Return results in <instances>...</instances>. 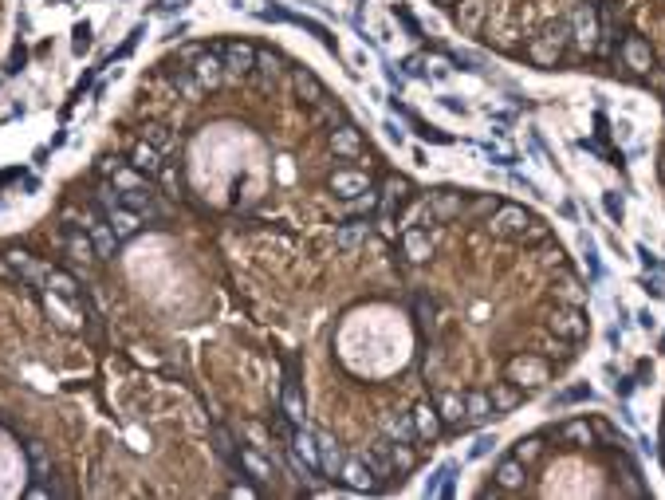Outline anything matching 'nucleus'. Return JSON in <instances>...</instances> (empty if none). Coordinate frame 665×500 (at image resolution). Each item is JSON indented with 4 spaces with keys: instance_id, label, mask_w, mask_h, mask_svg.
<instances>
[{
    "instance_id": "obj_23",
    "label": "nucleus",
    "mask_w": 665,
    "mask_h": 500,
    "mask_svg": "<svg viewBox=\"0 0 665 500\" xmlns=\"http://www.w3.org/2000/svg\"><path fill=\"white\" fill-rule=\"evenodd\" d=\"M252 75H256V83L264 91H272L279 83V55H272V51H256V67H252Z\"/></svg>"
},
{
    "instance_id": "obj_33",
    "label": "nucleus",
    "mask_w": 665,
    "mask_h": 500,
    "mask_svg": "<svg viewBox=\"0 0 665 500\" xmlns=\"http://www.w3.org/2000/svg\"><path fill=\"white\" fill-rule=\"evenodd\" d=\"M579 252H583V261L591 264V276H603V261H598V244L591 237H586V232H579Z\"/></svg>"
},
{
    "instance_id": "obj_7",
    "label": "nucleus",
    "mask_w": 665,
    "mask_h": 500,
    "mask_svg": "<svg viewBox=\"0 0 665 500\" xmlns=\"http://www.w3.org/2000/svg\"><path fill=\"white\" fill-rule=\"evenodd\" d=\"M508 379L516 382V386H539V382H547V367L544 359H512L508 362Z\"/></svg>"
},
{
    "instance_id": "obj_11",
    "label": "nucleus",
    "mask_w": 665,
    "mask_h": 500,
    "mask_svg": "<svg viewBox=\"0 0 665 500\" xmlns=\"http://www.w3.org/2000/svg\"><path fill=\"white\" fill-rule=\"evenodd\" d=\"M126 166H134V170L146 173V178H158V173H162V150L154 146V142L142 138L138 146L130 150V162H126Z\"/></svg>"
},
{
    "instance_id": "obj_6",
    "label": "nucleus",
    "mask_w": 665,
    "mask_h": 500,
    "mask_svg": "<svg viewBox=\"0 0 665 500\" xmlns=\"http://www.w3.org/2000/svg\"><path fill=\"white\" fill-rule=\"evenodd\" d=\"M220 60H225V71H237V75H252L256 67V48L252 44H240V40H229L220 44Z\"/></svg>"
},
{
    "instance_id": "obj_22",
    "label": "nucleus",
    "mask_w": 665,
    "mask_h": 500,
    "mask_svg": "<svg viewBox=\"0 0 665 500\" xmlns=\"http://www.w3.org/2000/svg\"><path fill=\"white\" fill-rule=\"evenodd\" d=\"M488 398H492V414H508V410H516L520 402H524V390L508 379V382H500V386H492Z\"/></svg>"
},
{
    "instance_id": "obj_38",
    "label": "nucleus",
    "mask_w": 665,
    "mask_h": 500,
    "mask_svg": "<svg viewBox=\"0 0 665 500\" xmlns=\"http://www.w3.org/2000/svg\"><path fill=\"white\" fill-rule=\"evenodd\" d=\"M539 449H544V441H539V438H520L516 449H512V457H520V461L527 465L532 457H539Z\"/></svg>"
},
{
    "instance_id": "obj_36",
    "label": "nucleus",
    "mask_w": 665,
    "mask_h": 500,
    "mask_svg": "<svg viewBox=\"0 0 665 500\" xmlns=\"http://www.w3.org/2000/svg\"><path fill=\"white\" fill-rule=\"evenodd\" d=\"M559 51H563V48H555L551 40H536V44H532V60L544 63V67H551V63H559Z\"/></svg>"
},
{
    "instance_id": "obj_35",
    "label": "nucleus",
    "mask_w": 665,
    "mask_h": 500,
    "mask_svg": "<svg viewBox=\"0 0 665 500\" xmlns=\"http://www.w3.org/2000/svg\"><path fill=\"white\" fill-rule=\"evenodd\" d=\"M603 209H606V217L614 221V225H622V217H626L622 193H618V190H606V193H603Z\"/></svg>"
},
{
    "instance_id": "obj_49",
    "label": "nucleus",
    "mask_w": 665,
    "mask_h": 500,
    "mask_svg": "<svg viewBox=\"0 0 665 500\" xmlns=\"http://www.w3.org/2000/svg\"><path fill=\"white\" fill-rule=\"evenodd\" d=\"M634 252H638V256H642V264H645V268H654V272H657V261H654V252L645 249V244H638Z\"/></svg>"
},
{
    "instance_id": "obj_18",
    "label": "nucleus",
    "mask_w": 665,
    "mask_h": 500,
    "mask_svg": "<svg viewBox=\"0 0 665 500\" xmlns=\"http://www.w3.org/2000/svg\"><path fill=\"white\" fill-rule=\"evenodd\" d=\"M279 414L291 421V426H303V394H299V382L288 374L284 382V398H279Z\"/></svg>"
},
{
    "instance_id": "obj_12",
    "label": "nucleus",
    "mask_w": 665,
    "mask_h": 500,
    "mask_svg": "<svg viewBox=\"0 0 665 500\" xmlns=\"http://www.w3.org/2000/svg\"><path fill=\"white\" fill-rule=\"evenodd\" d=\"M402 252H406L409 264H426L429 256H433V240H429V232H421V229H406L402 232Z\"/></svg>"
},
{
    "instance_id": "obj_46",
    "label": "nucleus",
    "mask_w": 665,
    "mask_h": 500,
    "mask_svg": "<svg viewBox=\"0 0 665 500\" xmlns=\"http://www.w3.org/2000/svg\"><path fill=\"white\" fill-rule=\"evenodd\" d=\"M638 327H642V331H654V327H657V315H654L650 308H642V311H638Z\"/></svg>"
},
{
    "instance_id": "obj_27",
    "label": "nucleus",
    "mask_w": 665,
    "mask_h": 500,
    "mask_svg": "<svg viewBox=\"0 0 665 500\" xmlns=\"http://www.w3.org/2000/svg\"><path fill=\"white\" fill-rule=\"evenodd\" d=\"M44 284H48V288H51V296H55V300H71V303H83V300H79V284L71 280L67 272H55V268H51V272H48V280H44Z\"/></svg>"
},
{
    "instance_id": "obj_32",
    "label": "nucleus",
    "mask_w": 665,
    "mask_h": 500,
    "mask_svg": "<svg viewBox=\"0 0 665 500\" xmlns=\"http://www.w3.org/2000/svg\"><path fill=\"white\" fill-rule=\"evenodd\" d=\"M67 249L75 261H95L99 252H95V244H91V232H67Z\"/></svg>"
},
{
    "instance_id": "obj_3",
    "label": "nucleus",
    "mask_w": 665,
    "mask_h": 500,
    "mask_svg": "<svg viewBox=\"0 0 665 500\" xmlns=\"http://www.w3.org/2000/svg\"><path fill=\"white\" fill-rule=\"evenodd\" d=\"M189 71L197 75V83L201 87H220V79H225V60H220V51L217 48H201L193 60H189Z\"/></svg>"
},
{
    "instance_id": "obj_8",
    "label": "nucleus",
    "mask_w": 665,
    "mask_h": 500,
    "mask_svg": "<svg viewBox=\"0 0 665 500\" xmlns=\"http://www.w3.org/2000/svg\"><path fill=\"white\" fill-rule=\"evenodd\" d=\"M370 190V178L362 170H338V173H331V193H335L338 201H350V197H358V193H367Z\"/></svg>"
},
{
    "instance_id": "obj_19",
    "label": "nucleus",
    "mask_w": 665,
    "mask_h": 500,
    "mask_svg": "<svg viewBox=\"0 0 665 500\" xmlns=\"http://www.w3.org/2000/svg\"><path fill=\"white\" fill-rule=\"evenodd\" d=\"M315 441H319V469H323V477L335 480L338 469H343V453H338L335 438H327V433H315Z\"/></svg>"
},
{
    "instance_id": "obj_37",
    "label": "nucleus",
    "mask_w": 665,
    "mask_h": 500,
    "mask_svg": "<svg viewBox=\"0 0 665 500\" xmlns=\"http://www.w3.org/2000/svg\"><path fill=\"white\" fill-rule=\"evenodd\" d=\"M146 142H154V146H158V150H169V146H173V134H169V126H162V122H150L146 126Z\"/></svg>"
},
{
    "instance_id": "obj_16",
    "label": "nucleus",
    "mask_w": 665,
    "mask_h": 500,
    "mask_svg": "<svg viewBox=\"0 0 665 500\" xmlns=\"http://www.w3.org/2000/svg\"><path fill=\"white\" fill-rule=\"evenodd\" d=\"M331 150H335L338 158H358V154H362V134H358L355 126H335V131H331Z\"/></svg>"
},
{
    "instance_id": "obj_39",
    "label": "nucleus",
    "mask_w": 665,
    "mask_h": 500,
    "mask_svg": "<svg viewBox=\"0 0 665 500\" xmlns=\"http://www.w3.org/2000/svg\"><path fill=\"white\" fill-rule=\"evenodd\" d=\"M480 16H485V4H480V0H468L465 8H461V24H465L468 32H477Z\"/></svg>"
},
{
    "instance_id": "obj_17",
    "label": "nucleus",
    "mask_w": 665,
    "mask_h": 500,
    "mask_svg": "<svg viewBox=\"0 0 665 500\" xmlns=\"http://www.w3.org/2000/svg\"><path fill=\"white\" fill-rule=\"evenodd\" d=\"M622 60L630 71H650L654 67V51H650V44L638 40V36H630V40L622 44Z\"/></svg>"
},
{
    "instance_id": "obj_40",
    "label": "nucleus",
    "mask_w": 665,
    "mask_h": 500,
    "mask_svg": "<svg viewBox=\"0 0 665 500\" xmlns=\"http://www.w3.org/2000/svg\"><path fill=\"white\" fill-rule=\"evenodd\" d=\"M496 449V438L492 433H480L477 441H473V449H468V461H480V457H488V453Z\"/></svg>"
},
{
    "instance_id": "obj_48",
    "label": "nucleus",
    "mask_w": 665,
    "mask_h": 500,
    "mask_svg": "<svg viewBox=\"0 0 665 500\" xmlns=\"http://www.w3.org/2000/svg\"><path fill=\"white\" fill-rule=\"evenodd\" d=\"M645 296H654V300H661V296H665V288H661V280H650V276H645Z\"/></svg>"
},
{
    "instance_id": "obj_14",
    "label": "nucleus",
    "mask_w": 665,
    "mask_h": 500,
    "mask_svg": "<svg viewBox=\"0 0 665 500\" xmlns=\"http://www.w3.org/2000/svg\"><path fill=\"white\" fill-rule=\"evenodd\" d=\"M362 461H367L370 473H374V477L386 485V480L394 477V461H390V438H382L374 449H362Z\"/></svg>"
},
{
    "instance_id": "obj_57",
    "label": "nucleus",
    "mask_w": 665,
    "mask_h": 500,
    "mask_svg": "<svg viewBox=\"0 0 665 500\" xmlns=\"http://www.w3.org/2000/svg\"><path fill=\"white\" fill-rule=\"evenodd\" d=\"M441 4H449V0H441Z\"/></svg>"
},
{
    "instance_id": "obj_13",
    "label": "nucleus",
    "mask_w": 665,
    "mask_h": 500,
    "mask_svg": "<svg viewBox=\"0 0 665 500\" xmlns=\"http://www.w3.org/2000/svg\"><path fill=\"white\" fill-rule=\"evenodd\" d=\"M119 197H122V205H130L142 221H162L166 217V213L154 205V193L150 190H119Z\"/></svg>"
},
{
    "instance_id": "obj_21",
    "label": "nucleus",
    "mask_w": 665,
    "mask_h": 500,
    "mask_svg": "<svg viewBox=\"0 0 665 500\" xmlns=\"http://www.w3.org/2000/svg\"><path fill=\"white\" fill-rule=\"evenodd\" d=\"M8 268L16 272V276H24L28 284H40V280H48V264H32V256L28 252H8Z\"/></svg>"
},
{
    "instance_id": "obj_41",
    "label": "nucleus",
    "mask_w": 665,
    "mask_h": 500,
    "mask_svg": "<svg viewBox=\"0 0 665 500\" xmlns=\"http://www.w3.org/2000/svg\"><path fill=\"white\" fill-rule=\"evenodd\" d=\"M559 296H563L567 303H579V308H583L586 288H583V284H575V280H563V284H559Z\"/></svg>"
},
{
    "instance_id": "obj_2",
    "label": "nucleus",
    "mask_w": 665,
    "mask_h": 500,
    "mask_svg": "<svg viewBox=\"0 0 665 500\" xmlns=\"http://www.w3.org/2000/svg\"><path fill=\"white\" fill-rule=\"evenodd\" d=\"M527 225H532V217H527L520 205H500V209L488 217L492 237H527Z\"/></svg>"
},
{
    "instance_id": "obj_50",
    "label": "nucleus",
    "mask_w": 665,
    "mask_h": 500,
    "mask_svg": "<svg viewBox=\"0 0 665 500\" xmlns=\"http://www.w3.org/2000/svg\"><path fill=\"white\" fill-rule=\"evenodd\" d=\"M20 67H24V48H16L12 51V60H8V75H16Z\"/></svg>"
},
{
    "instance_id": "obj_44",
    "label": "nucleus",
    "mask_w": 665,
    "mask_h": 500,
    "mask_svg": "<svg viewBox=\"0 0 665 500\" xmlns=\"http://www.w3.org/2000/svg\"><path fill=\"white\" fill-rule=\"evenodd\" d=\"M414 131L421 134V138H426V142H437V146H449V142H453V138H449V134H441V131H437V126H426V122H417V119H414Z\"/></svg>"
},
{
    "instance_id": "obj_52",
    "label": "nucleus",
    "mask_w": 665,
    "mask_h": 500,
    "mask_svg": "<svg viewBox=\"0 0 665 500\" xmlns=\"http://www.w3.org/2000/svg\"><path fill=\"white\" fill-rule=\"evenodd\" d=\"M630 134H634V126H630V119H618V138L630 142Z\"/></svg>"
},
{
    "instance_id": "obj_15",
    "label": "nucleus",
    "mask_w": 665,
    "mask_h": 500,
    "mask_svg": "<svg viewBox=\"0 0 665 500\" xmlns=\"http://www.w3.org/2000/svg\"><path fill=\"white\" fill-rule=\"evenodd\" d=\"M524 480H527V469H524V461L520 457H504L496 465V485L504 492H516V489H524Z\"/></svg>"
},
{
    "instance_id": "obj_54",
    "label": "nucleus",
    "mask_w": 665,
    "mask_h": 500,
    "mask_svg": "<svg viewBox=\"0 0 665 500\" xmlns=\"http://www.w3.org/2000/svg\"><path fill=\"white\" fill-rule=\"evenodd\" d=\"M386 131H390V138H394V142H402V138H406V131H402L397 122H386Z\"/></svg>"
},
{
    "instance_id": "obj_1",
    "label": "nucleus",
    "mask_w": 665,
    "mask_h": 500,
    "mask_svg": "<svg viewBox=\"0 0 665 500\" xmlns=\"http://www.w3.org/2000/svg\"><path fill=\"white\" fill-rule=\"evenodd\" d=\"M547 327L555 331L559 339H583L586 335V311L579 308V303H563V308L551 311V320H547Z\"/></svg>"
},
{
    "instance_id": "obj_20",
    "label": "nucleus",
    "mask_w": 665,
    "mask_h": 500,
    "mask_svg": "<svg viewBox=\"0 0 665 500\" xmlns=\"http://www.w3.org/2000/svg\"><path fill=\"white\" fill-rule=\"evenodd\" d=\"M559 441H567V445H595V426L586 418H571L559 426Z\"/></svg>"
},
{
    "instance_id": "obj_45",
    "label": "nucleus",
    "mask_w": 665,
    "mask_h": 500,
    "mask_svg": "<svg viewBox=\"0 0 665 500\" xmlns=\"http://www.w3.org/2000/svg\"><path fill=\"white\" fill-rule=\"evenodd\" d=\"M449 75H453L449 60H426V79H449Z\"/></svg>"
},
{
    "instance_id": "obj_42",
    "label": "nucleus",
    "mask_w": 665,
    "mask_h": 500,
    "mask_svg": "<svg viewBox=\"0 0 665 500\" xmlns=\"http://www.w3.org/2000/svg\"><path fill=\"white\" fill-rule=\"evenodd\" d=\"M567 36H571V24H563V20L547 24V32H544V40H551L555 48H563V44H567Z\"/></svg>"
},
{
    "instance_id": "obj_4",
    "label": "nucleus",
    "mask_w": 665,
    "mask_h": 500,
    "mask_svg": "<svg viewBox=\"0 0 665 500\" xmlns=\"http://www.w3.org/2000/svg\"><path fill=\"white\" fill-rule=\"evenodd\" d=\"M338 480L347 485L350 492H378L382 489V480L370 473V465L362 457H355V461H343V469H338Z\"/></svg>"
},
{
    "instance_id": "obj_29",
    "label": "nucleus",
    "mask_w": 665,
    "mask_h": 500,
    "mask_svg": "<svg viewBox=\"0 0 665 500\" xmlns=\"http://www.w3.org/2000/svg\"><path fill=\"white\" fill-rule=\"evenodd\" d=\"M237 465L244 473H249L252 480H256V485H264V480H272V465L264 457H260V453H252V449H240L237 453Z\"/></svg>"
},
{
    "instance_id": "obj_43",
    "label": "nucleus",
    "mask_w": 665,
    "mask_h": 500,
    "mask_svg": "<svg viewBox=\"0 0 665 500\" xmlns=\"http://www.w3.org/2000/svg\"><path fill=\"white\" fill-rule=\"evenodd\" d=\"M75 40H71V48H75V55H83V51L91 48V24L83 20V24H75V32H71Z\"/></svg>"
},
{
    "instance_id": "obj_24",
    "label": "nucleus",
    "mask_w": 665,
    "mask_h": 500,
    "mask_svg": "<svg viewBox=\"0 0 665 500\" xmlns=\"http://www.w3.org/2000/svg\"><path fill=\"white\" fill-rule=\"evenodd\" d=\"M367 237H370V217H358V221H347V225L335 232V244L338 249H358Z\"/></svg>"
},
{
    "instance_id": "obj_53",
    "label": "nucleus",
    "mask_w": 665,
    "mask_h": 500,
    "mask_svg": "<svg viewBox=\"0 0 665 500\" xmlns=\"http://www.w3.org/2000/svg\"><path fill=\"white\" fill-rule=\"evenodd\" d=\"M606 343H610V347H622V331H618V327H606Z\"/></svg>"
},
{
    "instance_id": "obj_9",
    "label": "nucleus",
    "mask_w": 665,
    "mask_h": 500,
    "mask_svg": "<svg viewBox=\"0 0 665 500\" xmlns=\"http://www.w3.org/2000/svg\"><path fill=\"white\" fill-rule=\"evenodd\" d=\"M291 83H296V95L308 103V107H323V103H327V87H323V83H319L308 67L291 71Z\"/></svg>"
},
{
    "instance_id": "obj_51",
    "label": "nucleus",
    "mask_w": 665,
    "mask_h": 500,
    "mask_svg": "<svg viewBox=\"0 0 665 500\" xmlns=\"http://www.w3.org/2000/svg\"><path fill=\"white\" fill-rule=\"evenodd\" d=\"M614 390L622 394V398H630V390H634V379H618V382H614Z\"/></svg>"
},
{
    "instance_id": "obj_5",
    "label": "nucleus",
    "mask_w": 665,
    "mask_h": 500,
    "mask_svg": "<svg viewBox=\"0 0 665 500\" xmlns=\"http://www.w3.org/2000/svg\"><path fill=\"white\" fill-rule=\"evenodd\" d=\"M571 36H575V44L583 51H591L598 44V16L591 4H579L575 12H571Z\"/></svg>"
},
{
    "instance_id": "obj_34",
    "label": "nucleus",
    "mask_w": 665,
    "mask_h": 500,
    "mask_svg": "<svg viewBox=\"0 0 665 500\" xmlns=\"http://www.w3.org/2000/svg\"><path fill=\"white\" fill-rule=\"evenodd\" d=\"M374 209H378V193H374V190H367V193H358V197H350L343 213H347V217H355V213H367V217H370Z\"/></svg>"
},
{
    "instance_id": "obj_25",
    "label": "nucleus",
    "mask_w": 665,
    "mask_h": 500,
    "mask_svg": "<svg viewBox=\"0 0 665 500\" xmlns=\"http://www.w3.org/2000/svg\"><path fill=\"white\" fill-rule=\"evenodd\" d=\"M461 209H465V197L445 190V193H437V197H433L429 217H433V221H453V217H461Z\"/></svg>"
},
{
    "instance_id": "obj_26",
    "label": "nucleus",
    "mask_w": 665,
    "mask_h": 500,
    "mask_svg": "<svg viewBox=\"0 0 665 500\" xmlns=\"http://www.w3.org/2000/svg\"><path fill=\"white\" fill-rule=\"evenodd\" d=\"M437 414H441V421L445 426H457V430H465V398L461 394H441V402H437Z\"/></svg>"
},
{
    "instance_id": "obj_30",
    "label": "nucleus",
    "mask_w": 665,
    "mask_h": 500,
    "mask_svg": "<svg viewBox=\"0 0 665 500\" xmlns=\"http://www.w3.org/2000/svg\"><path fill=\"white\" fill-rule=\"evenodd\" d=\"M488 418H492V398L480 394V390L465 394V421L468 426H480V421H488Z\"/></svg>"
},
{
    "instance_id": "obj_31",
    "label": "nucleus",
    "mask_w": 665,
    "mask_h": 500,
    "mask_svg": "<svg viewBox=\"0 0 665 500\" xmlns=\"http://www.w3.org/2000/svg\"><path fill=\"white\" fill-rule=\"evenodd\" d=\"M386 438L390 441H417V430H414V414H390L386 418Z\"/></svg>"
},
{
    "instance_id": "obj_28",
    "label": "nucleus",
    "mask_w": 665,
    "mask_h": 500,
    "mask_svg": "<svg viewBox=\"0 0 665 500\" xmlns=\"http://www.w3.org/2000/svg\"><path fill=\"white\" fill-rule=\"evenodd\" d=\"M28 465H32V480L40 485H51V457L40 441H28Z\"/></svg>"
},
{
    "instance_id": "obj_47",
    "label": "nucleus",
    "mask_w": 665,
    "mask_h": 500,
    "mask_svg": "<svg viewBox=\"0 0 665 500\" xmlns=\"http://www.w3.org/2000/svg\"><path fill=\"white\" fill-rule=\"evenodd\" d=\"M437 103H441V107H445V110H453V114H468V107H465V103H457V99H453V95H441V99H437Z\"/></svg>"
},
{
    "instance_id": "obj_55",
    "label": "nucleus",
    "mask_w": 665,
    "mask_h": 500,
    "mask_svg": "<svg viewBox=\"0 0 665 500\" xmlns=\"http://www.w3.org/2000/svg\"><path fill=\"white\" fill-rule=\"evenodd\" d=\"M232 496H256V489H249V485H237V489H232Z\"/></svg>"
},
{
    "instance_id": "obj_10",
    "label": "nucleus",
    "mask_w": 665,
    "mask_h": 500,
    "mask_svg": "<svg viewBox=\"0 0 665 500\" xmlns=\"http://www.w3.org/2000/svg\"><path fill=\"white\" fill-rule=\"evenodd\" d=\"M414 430H417V438H421V441L441 438V430H445V421H441L437 406H429V402H417V406H414Z\"/></svg>"
},
{
    "instance_id": "obj_56",
    "label": "nucleus",
    "mask_w": 665,
    "mask_h": 500,
    "mask_svg": "<svg viewBox=\"0 0 665 500\" xmlns=\"http://www.w3.org/2000/svg\"><path fill=\"white\" fill-rule=\"evenodd\" d=\"M661 181H665V154H661Z\"/></svg>"
}]
</instances>
